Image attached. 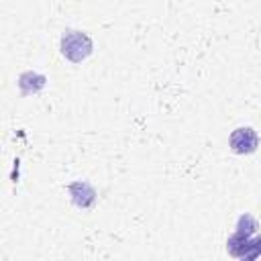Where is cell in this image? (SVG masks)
I'll return each instance as SVG.
<instances>
[{"label": "cell", "instance_id": "6da1fadb", "mask_svg": "<svg viewBox=\"0 0 261 261\" xmlns=\"http://www.w3.org/2000/svg\"><path fill=\"white\" fill-rule=\"evenodd\" d=\"M61 51L67 59L71 61H82L90 55L92 51V41L88 35L80 33V31H69L67 35H63L61 39Z\"/></svg>", "mask_w": 261, "mask_h": 261}, {"label": "cell", "instance_id": "7a4b0ae2", "mask_svg": "<svg viewBox=\"0 0 261 261\" xmlns=\"http://www.w3.org/2000/svg\"><path fill=\"white\" fill-rule=\"evenodd\" d=\"M226 249L230 251V255L234 257H255L259 253V239H253L251 241V234H243V232H237L228 239L226 243Z\"/></svg>", "mask_w": 261, "mask_h": 261}, {"label": "cell", "instance_id": "3957f363", "mask_svg": "<svg viewBox=\"0 0 261 261\" xmlns=\"http://www.w3.org/2000/svg\"><path fill=\"white\" fill-rule=\"evenodd\" d=\"M230 147L237 153H253L257 149V135L253 128L245 126V128H237L230 135Z\"/></svg>", "mask_w": 261, "mask_h": 261}]
</instances>
